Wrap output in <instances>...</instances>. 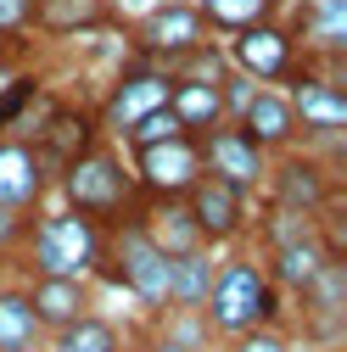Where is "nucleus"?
Segmentation results:
<instances>
[{"mask_svg":"<svg viewBox=\"0 0 347 352\" xmlns=\"http://www.w3.org/2000/svg\"><path fill=\"white\" fill-rule=\"evenodd\" d=\"M202 324L213 341H235L257 324H286V296L264 274L257 252H219V274L202 302Z\"/></svg>","mask_w":347,"mask_h":352,"instance_id":"obj_1","label":"nucleus"},{"mask_svg":"<svg viewBox=\"0 0 347 352\" xmlns=\"http://www.w3.org/2000/svg\"><path fill=\"white\" fill-rule=\"evenodd\" d=\"M56 196H62L67 212L90 218V224H101V230L129 224L135 207H140V185H135V173H129V157L107 135L56 173Z\"/></svg>","mask_w":347,"mask_h":352,"instance_id":"obj_2","label":"nucleus"},{"mask_svg":"<svg viewBox=\"0 0 347 352\" xmlns=\"http://www.w3.org/2000/svg\"><path fill=\"white\" fill-rule=\"evenodd\" d=\"M23 246H28L34 274L96 280V269H101V224H90V218H78L67 207H39L23 230Z\"/></svg>","mask_w":347,"mask_h":352,"instance_id":"obj_3","label":"nucleus"},{"mask_svg":"<svg viewBox=\"0 0 347 352\" xmlns=\"http://www.w3.org/2000/svg\"><path fill=\"white\" fill-rule=\"evenodd\" d=\"M96 274L118 280V285L129 291V302H135L146 319L168 314L174 257H162V252H157V246L140 235V224H135V218H129V224H112V230H101V269H96Z\"/></svg>","mask_w":347,"mask_h":352,"instance_id":"obj_4","label":"nucleus"},{"mask_svg":"<svg viewBox=\"0 0 347 352\" xmlns=\"http://www.w3.org/2000/svg\"><path fill=\"white\" fill-rule=\"evenodd\" d=\"M264 201L275 207H291L302 218H325L330 201H336V173L314 157V151H275L269 157V173H264V190H257Z\"/></svg>","mask_w":347,"mask_h":352,"instance_id":"obj_5","label":"nucleus"},{"mask_svg":"<svg viewBox=\"0 0 347 352\" xmlns=\"http://www.w3.org/2000/svg\"><path fill=\"white\" fill-rule=\"evenodd\" d=\"M129 34H135V51L151 67H162V73L207 45V23H202V12L191 6V0H157L151 12H140V23Z\"/></svg>","mask_w":347,"mask_h":352,"instance_id":"obj_6","label":"nucleus"},{"mask_svg":"<svg viewBox=\"0 0 347 352\" xmlns=\"http://www.w3.org/2000/svg\"><path fill=\"white\" fill-rule=\"evenodd\" d=\"M180 201H185V212H191L196 235H202L213 252H230V246H241V241L252 235V196L235 190V185H224V179H213V173H202Z\"/></svg>","mask_w":347,"mask_h":352,"instance_id":"obj_7","label":"nucleus"},{"mask_svg":"<svg viewBox=\"0 0 347 352\" xmlns=\"http://www.w3.org/2000/svg\"><path fill=\"white\" fill-rule=\"evenodd\" d=\"M230 73H241L246 84H286L297 73V34L269 23H252L241 34H230V51H224Z\"/></svg>","mask_w":347,"mask_h":352,"instance_id":"obj_8","label":"nucleus"},{"mask_svg":"<svg viewBox=\"0 0 347 352\" xmlns=\"http://www.w3.org/2000/svg\"><path fill=\"white\" fill-rule=\"evenodd\" d=\"M123 157H129V173H135L140 196H185L202 179V146H196V135H174V140L123 151Z\"/></svg>","mask_w":347,"mask_h":352,"instance_id":"obj_9","label":"nucleus"},{"mask_svg":"<svg viewBox=\"0 0 347 352\" xmlns=\"http://www.w3.org/2000/svg\"><path fill=\"white\" fill-rule=\"evenodd\" d=\"M23 140L34 146V157L45 162L51 185H56V173H62L78 151H90V146L101 140V123H96V112H84V107H45V112L28 123Z\"/></svg>","mask_w":347,"mask_h":352,"instance_id":"obj_10","label":"nucleus"},{"mask_svg":"<svg viewBox=\"0 0 347 352\" xmlns=\"http://www.w3.org/2000/svg\"><path fill=\"white\" fill-rule=\"evenodd\" d=\"M157 107H168V73L162 67H151V62H140V67H123L112 84H107V101H101V112H96V123H101V135H123V129H135L146 112H157Z\"/></svg>","mask_w":347,"mask_h":352,"instance_id":"obj_11","label":"nucleus"},{"mask_svg":"<svg viewBox=\"0 0 347 352\" xmlns=\"http://www.w3.org/2000/svg\"><path fill=\"white\" fill-rule=\"evenodd\" d=\"M297 324L314 346H341V330H347V263L330 257L325 269L297 291Z\"/></svg>","mask_w":347,"mask_h":352,"instance_id":"obj_12","label":"nucleus"},{"mask_svg":"<svg viewBox=\"0 0 347 352\" xmlns=\"http://www.w3.org/2000/svg\"><path fill=\"white\" fill-rule=\"evenodd\" d=\"M202 146V173H213V179H224L246 196L264 190V173H269V157L257 151L235 123H219V129H207V135H196Z\"/></svg>","mask_w":347,"mask_h":352,"instance_id":"obj_13","label":"nucleus"},{"mask_svg":"<svg viewBox=\"0 0 347 352\" xmlns=\"http://www.w3.org/2000/svg\"><path fill=\"white\" fill-rule=\"evenodd\" d=\"M291 90V118H297V135H319V140H341L347 135V96L336 78H319V73H291L286 78Z\"/></svg>","mask_w":347,"mask_h":352,"instance_id":"obj_14","label":"nucleus"},{"mask_svg":"<svg viewBox=\"0 0 347 352\" xmlns=\"http://www.w3.org/2000/svg\"><path fill=\"white\" fill-rule=\"evenodd\" d=\"M235 129H241V135L264 151V157L297 146V118H291V101H286L280 84H252L246 101L235 107Z\"/></svg>","mask_w":347,"mask_h":352,"instance_id":"obj_15","label":"nucleus"},{"mask_svg":"<svg viewBox=\"0 0 347 352\" xmlns=\"http://www.w3.org/2000/svg\"><path fill=\"white\" fill-rule=\"evenodd\" d=\"M51 201V173L23 135H0V207L39 212Z\"/></svg>","mask_w":347,"mask_h":352,"instance_id":"obj_16","label":"nucleus"},{"mask_svg":"<svg viewBox=\"0 0 347 352\" xmlns=\"http://www.w3.org/2000/svg\"><path fill=\"white\" fill-rule=\"evenodd\" d=\"M28 307H34V319L39 330H67L73 319L84 314H96V280H56V274H34L28 285Z\"/></svg>","mask_w":347,"mask_h":352,"instance_id":"obj_17","label":"nucleus"},{"mask_svg":"<svg viewBox=\"0 0 347 352\" xmlns=\"http://www.w3.org/2000/svg\"><path fill=\"white\" fill-rule=\"evenodd\" d=\"M135 224H140V235H146L162 257H191V252L207 246V241L196 235V224H191V212H185L180 196H140Z\"/></svg>","mask_w":347,"mask_h":352,"instance_id":"obj_18","label":"nucleus"},{"mask_svg":"<svg viewBox=\"0 0 347 352\" xmlns=\"http://www.w3.org/2000/svg\"><path fill=\"white\" fill-rule=\"evenodd\" d=\"M330 257H341V252L325 241V224H319L314 235H302V241H286V246L264 252V274L275 280V291H280V296H297V291L308 285Z\"/></svg>","mask_w":347,"mask_h":352,"instance_id":"obj_19","label":"nucleus"},{"mask_svg":"<svg viewBox=\"0 0 347 352\" xmlns=\"http://www.w3.org/2000/svg\"><path fill=\"white\" fill-rule=\"evenodd\" d=\"M107 23H118L112 0H34L28 12V28L45 39H84V34H101Z\"/></svg>","mask_w":347,"mask_h":352,"instance_id":"obj_20","label":"nucleus"},{"mask_svg":"<svg viewBox=\"0 0 347 352\" xmlns=\"http://www.w3.org/2000/svg\"><path fill=\"white\" fill-rule=\"evenodd\" d=\"M168 112L180 118L185 135H207V129L230 123L224 90H219V84H207V78H174V73H168Z\"/></svg>","mask_w":347,"mask_h":352,"instance_id":"obj_21","label":"nucleus"},{"mask_svg":"<svg viewBox=\"0 0 347 352\" xmlns=\"http://www.w3.org/2000/svg\"><path fill=\"white\" fill-rule=\"evenodd\" d=\"M39 352H129V336H123V324L107 319V314H84V319H73L67 330H51Z\"/></svg>","mask_w":347,"mask_h":352,"instance_id":"obj_22","label":"nucleus"},{"mask_svg":"<svg viewBox=\"0 0 347 352\" xmlns=\"http://www.w3.org/2000/svg\"><path fill=\"white\" fill-rule=\"evenodd\" d=\"M213 274H219V252L202 246L191 257H174V285H168V307L180 314H202V302L213 291Z\"/></svg>","mask_w":347,"mask_h":352,"instance_id":"obj_23","label":"nucleus"},{"mask_svg":"<svg viewBox=\"0 0 347 352\" xmlns=\"http://www.w3.org/2000/svg\"><path fill=\"white\" fill-rule=\"evenodd\" d=\"M39 346H45V330L28 307V291L0 285V352H39Z\"/></svg>","mask_w":347,"mask_h":352,"instance_id":"obj_24","label":"nucleus"},{"mask_svg":"<svg viewBox=\"0 0 347 352\" xmlns=\"http://www.w3.org/2000/svg\"><path fill=\"white\" fill-rule=\"evenodd\" d=\"M191 6L202 12L207 34H224V39H230V34L252 28V23H269L280 0H191Z\"/></svg>","mask_w":347,"mask_h":352,"instance_id":"obj_25","label":"nucleus"},{"mask_svg":"<svg viewBox=\"0 0 347 352\" xmlns=\"http://www.w3.org/2000/svg\"><path fill=\"white\" fill-rule=\"evenodd\" d=\"M341 39H347V0H308V12H302V45L341 51Z\"/></svg>","mask_w":347,"mask_h":352,"instance_id":"obj_26","label":"nucleus"},{"mask_svg":"<svg viewBox=\"0 0 347 352\" xmlns=\"http://www.w3.org/2000/svg\"><path fill=\"white\" fill-rule=\"evenodd\" d=\"M252 230H257V246H264V252H275V246H286V241L314 235V230H319V218H302V212H291V207L264 201V218H252Z\"/></svg>","mask_w":347,"mask_h":352,"instance_id":"obj_27","label":"nucleus"},{"mask_svg":"<svg viewBox=\"0 0 347 352\" xmlns=\"http://www.w3.org/2000/svg\"><path fill=\"white\" fill-rule=\"evenodd\" d=\"M174 135H185V129H180V118H174L168 107H157V112H146L135 129H123V151H140V146H157V140H174Z\"/></svg>","mask_w":347,"mask_h":352,"instance_id":"obj_28","label":"nucleus"},{"mask_svg":"<svg viewBox=\"0 0 347 352\" xmlns=\"http://www.w3.org/2000/svg\"><path fill=\"white\" fill-rule=\"evenodd\" d=\"M224 346L230 352H297V341H291L286 324H257V330H246V336H235Z\"/></svg>","mask_w":347,"mask_h":352,"instance_id":"obj_29","label":"nucleus"},{"mask_svg":"<svg viewBox=\"0 0 347 352\" xmlns=\"http://www.w3.org/2000/svg\"><path fill=\"white\" fill-rule=\"evenodd\" d=\"M23 230H28V212L0 207V257H12V252L23 246Z\"/></svg>","mask_w":347,"mask_h":352,"instance_id":"obj_30","label":"nucleus"},{"mask_svg":"<svg viewBox=\"0 0 347 352\" xmlns=\"http://www.w3.org/2000/svg\"><path fill=\"white\" fill-rule=\"evenodd\" d=\"M28 12H34V0H0V39L28 34Z\"/></svg>","mask_w":347,"mask_h":352,"instance_id":"obj_31","label":"nucleus"},{"mask_svg":"<svg viewBox=\"0 0 347 352\" xmlns=\"http://www.w3.org/2000/svg\"><path fill=\"white\" fill-rule=\"evenodd\" d=\"M129 352H185V346H180V341H168L162 330H151V336H146L140 346H129Z\"/></svg>","mask_w":347,"mask_h":352,"instance_id":"obj_32","label":"nucleus"}]
</instances>
